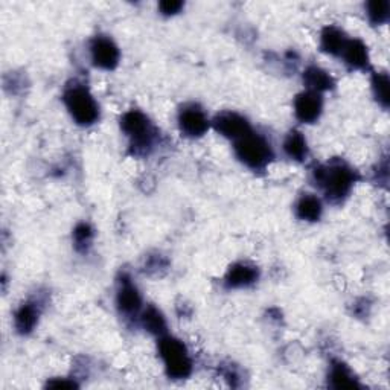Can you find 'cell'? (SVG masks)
<instances>
[{"label":"cell","instance_id":"30bf717a","mask_svg":"<svg viewBox=\"0 0 390 390\" xmlns=\"http://www.w3.org/2000/svg\"><path fill=\"white\" fill-rule=\"evenodd\" d=\"M116 303L121 312L127 314V316H133L138 314L142 308V298L139 290L133 285L128 279L121 281V287L118 290Z\"/></svg>","mask_w":390,"mask_h":390},{"label":"cell","instance_id":"5b68a950","mask_svg":"<svg viewBox=\"0 0 390 390\" xmlns=\"http://www.w3.org/2000/svg\"><path fill=\"white\" fill-rule=\"evenodd\" d=\"M121 128L131 139L133 147L148 148L153 144V127L148 118L139 110L127 111L121 119Z\"/></svg>","mask_w":390,"mask_h":390},{"label":"cell","instance_id":"3957f363","mask_svg":"<svg viewBox=\"0 0 390 390\" xmlns=\"http://www.w3.org/2000/svg\"><path fill=\"white\" fill-rule=\"evenodd\" d=\"M314 177H316V182L320 185V188H323L325 194L334 200H340L348 195L355 182L354 171L343 164L320 166L316 169Z\"/></svg>","mask_w":390,"mask_h":390},{"label":"cell","instance_id":"ac0fdd59","mask_svg":"<svg viewBox=\"0 0 390 390\" xmlns=\"http://www.w3.org/2000/svg\"><path fill=\"white\" fill-rule=\"evenodd\" d=\"M142 325L154 336H165L166 332V320L156 307H148L142 312Z\"/></svg>","mask_w":390,"mask_h":390},{"label":"cell","instance_id":"cb8c5ba5","mask_svg":"<svg viewBox=\"0 0 390 390\" xmlns=\"http://www.w3.org/2000/svg\"><path fill=\"white\" fill-rule=\"evenodd\" d=\"M49 387H56V389H69V387H77L73 382H66V379H59V382H51L47 384Z\"/></svg>","mask_w":390,"mask_h":390},{"label":"cell","instance_id":"9a60e30c","mask_svg":"<svg viewBox=\"0 0 390 390\" xmlns=\"http://www.w3.org/2000/svg\"><path fill=\"white\" fill-rule=\"evenodd\" d=\"M296 214L303 221H317L322 215V202L312 194H305L299 198Z\"/></svg>","mask_w":390,"mask_h":390},{"label":"cell","instance_id":"e0dca14e","mask_svg":"<svg viewBox=\"0 0 390 390\" xmlns=\"http://www.w3.org/2000/svg\"><path fill=\"white\" fill-rule=\"evenodd\" d=\"M37 320H39V310H37L34 303H25V305L18 308L14 317L16 328L18 332H22V334L31 332L35 327Z\"/></svg>","mask_w":390,"mask_h":390},{"label":"cell","instance_id":"8992f818","mask_svg":"<svg viewBox=\"0 0 390 390\" xmlns=\"http://www.w3.org/2000/svg\"><path fill=\"white\" fill-rule=\"evenodd\" d=\"M92 61L99 69L113 71L119 64L121 52L118 46L109 37H97L90 46Z\"/></svg>","mask_w":390,"mask_h":390},{"label":"cell","instance_id":"2e32d148","mask_svg":"<svg viewBox=\"0 0 390 390\" xmlns=\"http://www.w3.org/2000/svg\"><path fill=\"white\" fill-rule=\"evenodd\" d=\"M284 150H285V153H287V156L294 159V160L307 159V156H308L307 139L303 138V135L300 131L294 130V131L290 133L287 138H285Z\"/></svg>","mask_w":390,"mask_h":390},{"label":"cell","instance_id":"7c38bea8","mask_svg":"<svg viewBox=\"0 0 390 390\" xmlns=\"http://www.w3.org/2000/svg\"><path fill=\"white\" fill-rule=\"evenodd\" d=\"M258 279V270L249 264H235L226 274V284L231 288L249 287Z\"/></svg>","mask_w":390,"mask_h":390},{"label":"cell","instance_id":"4fadbf2b","mask_svg":"<svg viewBox=\"0 0 390 390\" xmlns=\"http://www.w3.org/2000/svg\"><path fill=\"white\" fill-rule=\"evenodd\" d=\"M303 81H305L308 90L317 92L320 95L322 92H327L334 87V80H332L331 75L327 71L317 68V66H311V68L305 71Z\"/></svg>","mask_w":390,"mask_h":390},{"label":"cell","instance_id":"52a82bcc","mask_svg":"<svg viewBox=\"0 0 390 390\" xmlns=\"http://www.w3.org/2000/svg\"><path fill=\"white\" fill-rule=\"evenodd\" d=\"M322 95L317 92H302L294 99V115L303 123L316 122L322 115Z\"/></svg>","mask_w":390,"mask_h":390},{"label":"cell","instance_id":"6da1fadb","mask_svg":"<svg viewBox=\"0 0 390 390\" xmlns=\"http://www.w3.org/2000/svg\"><path fill=\"white\" fill-rule=\"evenodd\" d=\"M159 355L164 360L169 378L183 379L193 372V361L182 340L171 336H162L159 341Z\"/></svg>","mask_w":390,"mask_h":390},{"label":"cell","instance_id":"5bb4252c","mask_svg":"<svg viewBox=\"0 0 390 390\" xmlns=\"http://www.w3.org/2000/svg\"><path fill=\"white\" fill-rule=\"evenodd\" d=\"M346 42L348 39L345 37L343 31H340L336 26H328L322 31L320 46L323 52L331 55H340L341 51H343Z\"/></svg>","mask_w":390,"mask_h":390},{"label":"cell","instance_id":"9c48e42d","mask_svg":"<svg viewBox=\"0 0 390 390\" xmlns=\"http://www.w3.org/2000/svg\"><path fill=\"white\" fill-rule=\"evenodd\" d=\"M178 126L182 133H185L189 138H200L203 136L205 133L209 130V122L207 116L202 109L197 106H188L185 107L178 115Z\"/></svg>","mask_w":390,"mask_h":390},{"label":"cell","instance_id":"d6986e66","mask_svg":"<svg viewBox=\"0 0 390 390\" xmlns=\"http://www.w3.org/2000/svg\"><path fill=\"white\" fill-rule=\"evenodd\" d=\"M329 378H331L332 387H336V389H355V387H360V384L357 383V379L354 378V375H352L349 372V369L341 363H336L334 366H332Z\"/></svg>","mask_w":390,"mask_h":390},{"label":"cell","instance_id":"603a6c76","mask_svg":"<svg viewBox=\"0 0 390 390\" xmlns=\"http://www.w3.org/2000/svg\"><path fill=\"white\" fill-rule=\"evenodd\" d=\"M182 8H183V4L177 2V0H165V2H162L159 5V9L162 11V14H165V16H174Z\"/></svg>","mask_w":390,"mask_h":390},{"label":"cell","instance_id":"7a4b0ae2","mask_svg":"<svg viewBox=\"0 0 390 390\" xmlns=\"http://www.w3.org/2000/svg\"><path fill=\"white\" fill-rule=\"evenodd\" d=\"M66 109L71 113L72 119L83 127L93 126L99 119V106L92 93L84 85H72L64 92Z\"/></svg>","mask_w":390,"mask_h":390},{"label":"cell","instance_id":"7402d4cb","mask_svg":"<svg viewBox=\"0 0 390 390\" xmlns=\"http://www.w3.org/2000/svg\"><path fill=\"white\" fill-rule=\"evenodd\" d=\"M73 236H75V243H77V247L89 245L90 241H92V238H93V231H92V227L89 224L81 223V224H78L77 227H75Z\"/></svg>","mask_w":390,"mask_h":390},{"label":"cell","instance_id":"ba28073f","mask_svg":"<svg viewBox=\"0 0 390 390\" xmlns=\"http://www.w3.org/2000/svg\"><path fill=\"white\" fill-rule=\"evenodd\" d=\"M212 126L221 136L229 138L233 142L252 131L250 123L247 122V119L243 118L241 115H238V113H232V111H226V113H221V115H218L214 119Z\"/></svg>","mask_w":390,"mask_h":390},{"label":"cell","instance_id":"8fae6325","mask_svg":"<svg viewBox=\"0 0 390 390\" xmlns=\"http://www.w3.org/2000/svg\"><path fill=\"white\" fill-rule=\"evenodd\" d=\"M352 69H366L369 64L367 46L358 39H348L343 51L340 54Z\"/></svg>","mask_w":390,"mask_h":390},{"label":"cell","instance_id":"44dd1931","mask_svg":"<svg viewBox=\"0 0 390 390\" xmlns=\"http://www.w3.org/2000/svg\"><path fill=\"white\" fill-rule=\"evenodd\" d=\"M389 11H390V5L386 0L383 2H369L366 5V14L369 17L370 23L374 25H383L387 22L389 18Z\"/></svg>","mask_w":390,"mask_h":390},{"label":"cell","instance_id":"277c9868","mask_svg":"<svg viewBox=\"0 0 390 390\" xmlns=\"http://www.w3.org/2000/svg\"><path fill=\"white\" fill-rule=\"evenodd\" d=\"M235 154L245 166L252 169L265 168L273 159V150L269 140L250 131L235 140Z\"/></svg>","mask_w":390,"mask_h":390},{"label":"cell","instance_id":"ffe728a7","mask_svg":"<svg viewBox=\"0 0 390 390\" xmlns=\"http://www.w3.org/2000/svg\"><path fill=\"white\" fill-rule=\"evenodd\" d=\"M372 90L377 101L382 104V106L386 109L389 107L390 102V83H389V77L387 73L382 72V73H375L372 78Z\"/></svg>","mask_w":390,"mask_h":390}]
</instances>
